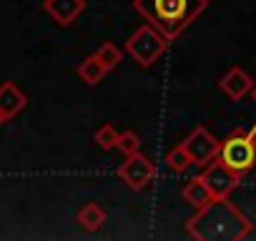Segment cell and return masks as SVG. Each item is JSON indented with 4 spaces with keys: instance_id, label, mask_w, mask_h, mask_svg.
<instances>
[{
    "instance_id": "ba28073f",
    "label": "cell",
    "mask_w": 256,
    "mask_h": 241,
    "mask_svg": "<svg viewBox=\"0 0 256 241\" xmlns=\"http://www.w3.org/2000/svg\"><path fill=\"white\" fill-rule=\"evenodd\" d=\"M98 60L103 63V68H110V66L118 60V53H116V48H113V46H106V48L98 53Z\"/></svg>"
},
{
    "instance_id": "9c48e42d",
    "label": "cell",
    "mask_w": 256,
    "mask_h": 241,
    "mask_svg": "<svg viewBox=\"0 0 256 241\" xmlns=\"http://www.w3.org/2000/svg\"><path fill=\"white\" fill-rule=\"evenodd\" d=\"M88 63H90V66H88V68H83L80 73H83V78H86V80H90V83H93V80L103 73V66H100L98 60H88Z\"/></svg>"
},
{
    "instance_id": "7c38bea8",
    "label": "cell",
    "mask_w": 256,
    "mask_h": 241,
    "mask_svg": "<svg viewBox=\"0 0 256 241\" xmlns=\"http://www.w3.org/2000/svg\"><path fill=\"white\" fill-rule=\"evenodd\" d=\"M251 141H254V148H256V128L251 131Z\"/></svg>"
},
{
    "instance_id": "7a4b0ae2",
    "label": "cell",
    "mask_w": 256,
    "mask_h": 241,
    "mask_svg": "<svg viewBox=\"0 0 256 241\" xmlns=\"http://www.w3.org/2000/svg\"><path fill=\"white\" fill-rule=\"evenodd\" d=\"M221 164L236 174L248 171L256 164V148H254L251 136H231L221 146Z\"/></svg>"
},
{
    "instance_id": "3957f363",
    "label": "cell",
    "mask_w": 256,
    "mask_h": 241,
    "mask_svg": "<svg viewBox=\"0 0 256 241\" xmlns=\"http://www.w3.org/2000/svg\"><path fill=\"white\" fill-rule=\"evenodd\" d=\"M204 181H206V186L211 188V194L226 196V194L236 186V171H231V168L224 166V164H216V166H211V168L206 171Z\"/></svg>"
},
{
    "instance_id": "4fadbf2b",
    "label": "cell",
    "mask_w": 256,
    "mask_h": 241,
    "mask_svg": "<svg viewBox=\"0 0 256 241\" xmlns=\"http://www.w3.org/2000/svg\"><path fill=\"white\" fill-rule=\"evenodd\" d=\"M254 100H256V88H254Z\"/></svg>"
},
{
    "instance_id": "8992f818",
    "label": "cell",
    "mask_w": 256,
    "mask_h": 241,
    "mask_svg": "<svg viewBox=\"0 0 256 241\" xmlns=\"http://www.w3.org/2000/svg\"><path fill=\"white\" fill-rule=\"evenodd\" d=\"M186 198H188L191 204H196V206H206V204L211 201V188L206 186L204 178H196V181H191V186L186 188Z\"/></svg>"
},
{
    "instance_id": "52a82bcc",
    "label": "cell",
    "mask_w": 256,
    "mask_h": 241,
    "mask_svg": "<svg viewBox=\"0 0 256 241\" xmlns=\"http://www.w3.org/2000/svg\"><path fill=\"white\" fill-rule=\"evenodd\" d=\"M80 218H83V221H88V224H86L88 228H96V226L103 221V211H98L96 206H90L88 211H83V214H80Z\"/></svg>"
},
{
    "instance_id": "277c9868",
    "label": "cell",
    "mask_w": 256,
    "mask_h": 241,
    "mask_svg": "<svg viewBox=\"0 0 256 241\" xmlns=\"http://www.w3.org/2000/svg\"><path fill=\"white\" fill-rule=\"evenodd\" d=\"M221 88H224L231 98H241L246 90H251V78H248L241 68H234V70H228V73L224 76Z\"/></svg>"
},
{
    "instance_id": "6da1fadb",
    "label": "cell",
    "mask_w": 256,
    "mask_h": 241,
    "mask_svg": "<svg viewBox=\"0 0 256 241\" xmlns=\"http://www.w3.org/2000/svg\"><path fill=\"white\" fill-rule=\"evenodd\" d=\"M138 8L166 33H176L204 8V0H138Z\"/></svg>"
},
{
    "instance_id": "5b68a950",
    "label": "cell",
    "mask_w": 256,
    "mask_h": 241,
    "mask_svg": "<svg viewBox=\"0 0 256 241\" xmlns=\"http://www.w3.org/2000/svg\"><path fill=\"white\" fill-rule=\"evenodd\" d=\"M188 151L194 154V158H196V161H208V158L216 154V141H214L206 131H198V134L191 138Z\"/></svg>"
},
{
    "instance_id": "30bf717a",
    "label": "cell",
    "mask_w": 256,
    "mask_h": 241,
    "mask_svg": "<svg viewBox=\"0 0 256 241\" xmlns=\"http://www.w3.org/2000/svg\"><path fill=\"white\" fill-rule=\"evenodd\" d=\"M98 144H100L103 148H110V146L116 144V136H113V131H110V128H106L103 134H98Z\"/></svg>"
},
{
    "instance_id": "8fae6325",
    "label": "cell",
    "mask_w": 256,
    "mask_h": 241,
    "mask_svg": "<svg viewBox=\"0 0 256 241\" xmlns=\"http://www.w3.org/2000/svg\"><path fill=\"white\" fill-rule=\"evenodd\" d=\"M120 141H123V144H120V146H123V148H126V151H134V146H136V144H134V141H136V138H134V136H131V134H128V136H123V138H120Z\"/></svg>"
}]
</instances>
